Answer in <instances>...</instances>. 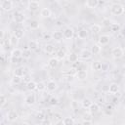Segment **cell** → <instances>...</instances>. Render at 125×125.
<instances>
[{"label":"cell","instance_id":"6da1fadb","mask_svg":"<svg viewBox=\"0 0 125 125\" xmlns=\"http://www.w3.org/2000/svg\"><path fill=\"white\" fill-rule=\"evenodd\" d=\"M125 12V8L120 3H114L110 7V13L114 16H121Z\"/></svg>","mask_w":125,"mask_h":125},{"label":"cell","instance_id":"7a4b0ae2","mask_svg":"<svg viewBox=\"0 0 125 125\" xmlns=\"http://www.w3.org/2000/svg\"><path fill=\"white\" fill-rule=\"evenodd\" d=\"M1 8L3 11H6V12H9V11H12L13 8H14V2L11 1V0H3L0 4Z\"/></svg>","mask_w":125,"mask_h":125},{"label":"cell","instance_id":"3957f363","mask_svg":"<svg viewBox=\"0 0 125 125\" xmlns=\"http://www.w3.org/2000/svg\"><path fill=\"white\" fill-rule=\"evenodd\" d=\"M123 55H124V50L120 47H115L111 50V56L114 59H120L123 57Z\"/></svg>","mask_w":125,"mask_h":125},{"label":"cell","instance_id":"277c9868","mask_svg":"<svg viewBox=\"0 0 125 125\" xmlns=\"http://www.w3.org/2000/svg\"><path fill=\"white\" fill-rule=\"evenodd\" d=\"M18 117H19V114H18L17 110H15V109H11L7 112V120L10 121V122H13V121L17 120Z\"/></svg>","mask_w":125,"mask_h":125},{"label":"cell","instance_id":"5b68a950","mask_svg":"<svg viewBox=\"0 0 125 125\" xmlns=\"http://www.w3.org/2000/svg\"><path fill=\"white\" fill-rule=\"evenodd\" d=\"M25 20V17H24V14L21 13V12H16L14 14V21L17 22V23H22Z\"/></svg>","mask_w":125,"mask_h":125},{"label":"cell","instance_id":"8992f818","mask_svg":"<svg viewBox=\"0 0 125 125\" xmlns=\"http://www.w3.org/2000/svg\"><path fill=\"white\" fill-rule=\"evenodd\" d=\"M109 41H110V37H109L108 35H106V34L101 35V36L99 37V39H98V43H99L100 46H104V45L108 44Z\"/></svg>","mask_w":125,"mask_h":125},{"label":"cell","instance_id":"52a82bcc","mask_svg":"<svg viewBox=\"0 0 125 125\" xmlns=\"http://www.w3.org/2000/svg\"><path fill=\"white\" fill-rule=\"evenodd\" d=\"M62 34H63V38L71 39L73 37V35H74V30L71 27H65L64 30L62 31Z\"/></svg>","mask_w":125,"mask_h":125},{"label":"cell","instance_id":"ba28073f","mask_svg":"<svg viewBox=\"0 0 125 125\" xmlns=\"http://www.w3.org/2000/svg\"><path fill=\"white\" fill-rule=\"evenodd\" d=\"M58 88V83L55 81V80H49L46 84V89L49 91V92H53L55 91L56 89Z\"/></svg>","mask_w":125,"mask_h":125},{"label":"cell","instance_id":"9c48e42d","mask_svg":"<svg viewBox=\"0 0 125 125\" xmlns=\"http://www.w3.org/2000/svg\"><path fill=\"white\" fill-rule=\"evenodd\" d=\"M24 102H25V104H26L27 105H32V104H34L35 102H36V97H35V95H34V94H29V95H27V96L25 97V99H24Z\"/></svg>","mask_w":125,"mask_h":125},{"label":"cell","instance_id":"30bf717a","mask_svg":"<svg viewBox=\"0 0 125 125\" xmlns=\"http://www.w3.org/2000/svg\"><path fill=\"white\" fill-rule=\"evenodd\" d=\"M91 57H92V53H91V50L89 49H83L80 52V58L83 60H89L91 59Z\"/></svg>","mask_w":125,"mask_h":125},{"label":"cell","instance_id":"8fae6325","mask_svg":"<svg viewBox=\"0 0 125 125\" xmlns=\"http://www.w3.org/2000/svg\"><path fill=\"white\" fill-rule=\"evenodd\" d=\"M40 7V3L38 1H29L27 4V8L30 11H36Z\"/></svg>","mask_w":125,"mask_h":125},{"label":"cell","instance_id":"7c38bea8","mask_svg":"<svg viewBox=\"0 0 125 125\" xmlns=\"http://www.w3.org/2000/svg\"><path fill=\"white\" fill-rule=\"evenodd\" d=\"M87 76H88V73H87V71L84 70V69H79V70L77 71V73H76V78H77L78 80H81V81L85 80V79L87 78Z\"/></svg>","mask_w":125,"mask_h":125},{"label":"cell","instance_id":"4fadbf2b","mask_svg":"<svg viewBox=\"0 0 125 125\" xmlns=\"http://www.w3.org/2000/svg\"><path fill=\"white\" fill-rule=\"evenodd\" d=\"M11 57L12 58H16V59H19V58L22 57V50H21L19 48L13 49L12 52H11Z\"/></svg>","mask_w":125,"mask_h":125},{"label":"cell","instance_id":"5bb4252c","mask_svg":"<svg viewBox=\"0 0 125 125\" xmlns=\"http://www.w3.org/2000/svg\"><path fill=\"white\" fill-rule=\"evenodd\" d=\"M119 91V85L117 83H111L108 86V92L110 94H116Z\"/></svg>","mask_w":125,"mask_h":125},{"label":"cell","instance_id":"9a60e30c","mask_svg":"<svg viewBox=\"0 0 125 125\" xmlns=\"http://www.w3.org/2000/svg\"><path fill=\"white\" fill-rule=\"evenodd\" d=\"M52 15V12L49 8H42L40 11V16L42 18H50Z\"/></svg>","mask_w":125,"mask_h":125},{"label":"cell","instance_id":"2e32d148","mask_svg":"<svg viewBox=\"0 0 125 125\" xmlns=\"http://www.w3.org/2000/svg\"><path fill=\"white\" fill-rule=\"evenodd\" d=\"M90 30L92 31L93 34H98L102 30V26L100 24H98V23H94V24H92L90 26Z\"/></svg>","mask_w":125,"mask_h":125},{"label":"cell","instance_id":"e0dca14e","mask_svg":"<svg viewBox=\"0 0 125 125\" xmlns=\"http://www.w3.org/2000/svg\"><path fill=\"white\" fill-rule=\"evenodd\" d=\"M48 65L49 67L51 68H56L58 65H59V60L57 58H51L49 61H48Z\"/></svg>","mask_w":125,"mask_h":125},{"label":"cell","instance_id":"ac0fdd59","mask_svg":"<svg viewBox=\"0 0 125 125\" xmlns=\"http://www.w3.org/2000/svg\"><path fill=\"white\" fill-rule=\"evenodd\" d=\"M85 5L90 9H94V8H97L99 6V1L98 0H88L85 3Z\"/></svg>","mask_w":125,"mask_h":125},{"label":"cell","instance_id":"d6986e66","mask_svg":"<svg viewBox=\"0 0 125 125\" xmlns=\"http://www.w3.org/2000/svg\"><path fill=\"white\" fill-rule=\"evenodd\" d=\"M14 75L15 76H19V77H22L24 75V67L23 66H19L14 70Z\"/></svg>","mask_w":125,"mask_h":125},{"label":"cell","instance_id":"ffe728a7","mask_svg":"<svg viewBox=\"0 0 125 125\" xmlns=\"http://www.w3.org/2000/svg\"><path fill=\"white\" fill-rule=\"evenodd\" d=\"M101 46L99 44H94L92 47H91V53L92 55H99L101 53Z\"/></svg>","mask_w":125,"mask_h":125},{"label":"cell","instance_id":"44dd1931","mask_svg":"<svg viewBox=\"0 0 125 125\" xmlns=\"http://www.w3.org/2000/svg\"><path fill=\"white\" fill-rule=\"evenodd\" d=\"M92 104H93V102H92L89 98H85V99H83V101H82V107H84V108H86V109H89L90 106L92 105Z\"/></svg>","mask_w":125,"mask_h":125},{"label":"cell","instance_id":"7402d4cb","mask_svg":"<svg viewBox=\"0 0 125 125\" xmlns=\"http://www.w3.org/2000/svg\"><path fill=\"white\" fill-rule=\"evenodd\" d=\"M77 35H78V38H80V39H86L88 37V30L85 28H81L78 31Z\"/></svg>","mask_w":125,"mask_h":125},{"label":"cell","instance_id":"603a6c76","mask_svg":"<svg viewBox=\"0 0 125 125\" xmlns=\"http://www.w3.org/2000/svg\"><path fill=\"white\" fill-rule=\"evenodd\" d=\"M52 38L55 39L56 41H61L62 38H63V34L62 31H55L53 34H52Z\"/></svg>","mask_w":125,"mask_h":125},{"label":"cell","instance_id":"cb8c5ba5","mask_svg":"<svg viewBox=\"0 0 125 125\" xmlns=\"http://www.w3.org/2000/svg\"><path fill=\"white\" fill-rule=\"evenodd\" d=\"M44 51H45L47 54H53V53L55 52V46H54L53 44L48 43V44L45 45V47H44Z\"/></svg>","mask_w":125,"mask_h":125},{"label":"cell","instance_id":"d4e9b609","mask_svg":"<svg viewBox=\"0 0 125 125\" xmlns=\"http://www.w3.org/2000/svg\"><path fill=\"white\" fill-rule=\"evenodd\" d=\"M26 87H27V89L29 91H34L37 88V83L35 81H33V80H29L27 82V84H26Z\"/></svg>","mask_w":125,"mask_h":125},{"label":"cell","instance_id":"484cf974","mask_svg":"<svg viewBox=\"0 0 125 125\" xmlns=\"http://www.w3.org/2000/svg\"><path fill=\"white\" fill-rule=\"evenodd\" d=\"M38 48V42L36 40H30L28 42V49L33 51V50H36Z\"/></svg>","mask_w":125,"mask_h":125},{"label":"cell","instance_id":"4316f807","mask_svg":"<svg viewBox=\"0 0 125 125\" xmlns=\"http://www.w3.org/2000/svg\"><path fill=\"white\" fill-rule=\"evenodd\" d=\"M68 61H69L70 62H72V63L77 62H78V55L75 54V53H70V54L68 55Z\"/></svg>","mask_w":125,"mask_h":125},{"label":"cell","instance_id":"83f0119b","mask_svg":"<svg viewBox=\"0 0 125 125\" xmlns=\"http://www.w3.org/2000/svg\"><path fill=\"white\" fill-rule=\"evenodd\" d=\"M92 68H93V70H95V71L101 70V69L103 68V63L100 62H94L92 63Z\"/></svg>","mask_w":125,"mask_h":125},{"label":"cell","instance_id":"f1b7e54d","mask_svg":"<svg viewBox=\"0 0 125 125\" xmlns=\"http://www.w3.org/2000/svg\"><path fill=\"white\" fill-rule=\"evenodd\" d=\"M99 109H100L99 104H96V103H93V104H92V105H91V106H90V108H89V111H90L91 113H97V112L99 111Z\"/></svg>","mask_w":125,"mask_h":125},{"label":"cell","instance_id":"f546056e","mask_svg":"<svg viewBox=\"0 0 125 125\" xmlns=\"http://www.w3.org/2000/svg\"><path fill=\"white\" fill-rule=\"evenodd\" d=\"M109 28H110V30L112 31V32H118L119 30H120V24L119 23H116V22H113V23H111L110 24V26H109Z\"/></svg>","mask_w":125,"mask_h":125},{"label":"cell","instance_id":"4dcf8cb0","mask_svg":"<svg viewBox=\"0 0 125 125\" xmlns=\"http://www.w3.org/2000/svg\"><path fill=\"white\" fill-rule=\"evenodd\" d=\"M58 60H63L65 58V51L62 50V49H60L58 52H57V57H56Z\"/></svg>","mask_w":125,"mask_h":125},{"label":"cell","instance_id":"1f68e13d","mask_svg":"<svg viewBox=\"0 0 125 125\" xmlns=\"http://www.w3.org/2000/svg\"><path fill=\"white\" fill-rule=\"evenodd\" d=\"M14 35H15L17 38L21 39V38L23 37V35H24V31H23V29H16L15 32H14Z\"/></svg>","mask_w":125,"mask_h":125},{"label":"cell","instance_id":"d6a6232c","mask_svg":"<svg viewBox=\"0 0 125 125\" xmlns=\"http://www.w3.org/2000/svg\"><path fill=\"white\" fill-rule=\"evenodd\" d=\"M19 40H20V39H19V38H17V37L13 34V35L10 37L9 42H10V44H11L12 46H17V45H18V43H19Z\"/></svg>","mask_w":125,"mask_h":125},{"label":"cell","instance_id":"836d02e7","mask_svg":"<svg viewBox=\"0 0 125 125\" xmlns=\"http://www.w3.org/2000/svg\"><path fill=\"white\" fill-rule=\"evenodd\" d=\"M29 26H30L31 29H37L39 27V21H36V20H32L29 22Z\"/></svg>","mask_w":125,"mask_h":125},{"label":"cell","instance_id":"e575fe53","mask_svg":"<svg viewBox=\"0 0 125 125\" xmlns=\"http://www.w3.org/2000/svg\"><path fill=\"white\" fill-rule=\"evenodd\" d=\"M30 57H31V50H29L28 48L24 49L22 51V58L23 59H29Z\"/></svg>","mask_w":125,"mask_h":125},{"label":"cell","instance_id":"d590c367","mask_svg":"<svg viewBox=\"0 0 125 125\" xmlns=\"http://www.w3.org/2000/svg\"><path fill=\"white\" fill-rule=\"evenodd\" d=\"M45 89H46V84H45L44 82L40 81V82H38V83H37V88H36V90H37V91L42 92V91H44Z\"/></svg>","mask_w":125,"mask_h":125},{"label":"cell","instance_id":"8d00e7d4","mask_svg":"<svg viewBox=\"0 0 125 125\" xmlns=\"http://www.w3.org/2000/svg\"><path fill=\"white\" fill-rule=\"evenodd\" d=\"M7 102H8V99H7V97L5 96V95H1L0 96V105H1V107H3L6 104H7Z\"/></svg>","mask_w":125,"mask_h":125},{"label":"cell","instance_id":"74e56055","mask_svg":"<svg viewBox=\"0 0 125 125\" xmlns=\"http://www.w3.org/2000/svg\"><path fill=\"white\" fill-rule=\"evenodd\" d=\"M63 123H64V125H73L74 124V120L71 117H65L63 119Z\"/></svg>","mask_w":125,"mask_h":125},{"label":"cell","instance_id":"f35d334b","mask_svg":"<svg viewBox=\"0 0 125 125\" xmlns=\"http://www.w3.org/2000/svg\"><path fill=\"white\" fill-rule=\"evenodd\" d=\"M12 83L13 84H16V85H18V84H20L21 83V77H19V76H13V78H12Z\"/></svg>","mask_w":125,"mask_h":125},{"label":"cell","instance_id":"ab89813d","mask_svg":"<svg viewBox=\"0 0 125 125\" xmlns=\"http://www.w3.org/2000/svg\"><path fill=\"white\" fill-rule=\"evenodd\" d=\"M36 118H38L39 120H44L45 119V114H44V112L43 111H39V112H37V114H36Z\"/></svg>","mask_w":125,"mask_h":125},{"label":"cell","instance_id":"60d3db41","mask_svg":"<svg viewBox=\"0 0 125 125\" xmlns=\"http://www.w3.org/2000/svg\"><path fill=\"white\" fill-rule=\"evenodd\" d=\"M58 99L57 98H51L50 99V104H52V105H56V104H58Z\"/></svg>","mask_w":125,"mask_h":125},{"label":"cell","instance_id":"b9f144b4","mask_svg":"<svg viewBox=\"0 0 125 125\" xmlns=\"http://www.w3.org/2000/svg\"><path fill=\"white\" fill-rule=\"evenodd\" d=\"M77 71H78V70H77L76 68L72 67V68H70V69H69V71H68V74H69V75H76Z\"/></svg>","mask_w":125,"mask_h":125},{"label":"cell","instance_id":"7bdbcfd3","mask_svg":"<svg viewBox=\"0 0 125 125\" xmlns=\"http://www.w3.org/2000/svg\"><path fill=\"white\" fill-rule=\"evenodd\" d=\"M41 125H51L52 123H51V121L49 120V119H47V118H45L44 120H42L41 121V123H40Z\"/></svg>","mask_w":125,"mask_h":125},{"label":"cell","instance_id":"ee69618b","mask_svg":"<svg viewBox=\"0 0 125 125\" xmlns=\"http://www.w3.org/2000/svg\"><path fill=\"white\" fill-rule=\"evenodd\" d=\"M81 125H93V123H92V121L91 120H83V122H82V124Z\"/></svg>","mask_w":125,"mask_h":125},{"label":"cell","instance_id":"f6af8a7d","mask_svg":"<svg viewBox=\"0 0 125 125\" xmlns=\"http://www.w3.org/2000/svg\"><path fill=\"white\" fill-rule=\"evenodd\" d=\"M51 38H52V35L50 33H45L44 34V39L45 40H50Z\"/></svg>","mask_w":125,"mask_h":125},{"label":"cell","instance_id":"bcb514c9","mask_svg":"<svg viewBox=\"0 0 125 125\" xmlns=\"http://www.w3.org/2000/svg\"><path fill=\"white\" fill-rule=\"evenodd\" d=\"M0 33H1V36H0V39H1V41H4V36H5V31H4V30H0Z\"/></svg>","mask_w":125,"mask_h":125},{"label":"cell","instance_id":"7dc6e473","mask_svg":"<svg viewBox=\"0 0 125 125\" xmlns=\"http://www.w3.org/2000/svg\"><path fill=\"white\" fill-rule=\"evenodd\" d=\"M56 125H64L63 120H59V121H57V124H56Z\"/></svg>","mask_w":125,"mask_h":125},{"label":"cell","instance_id":"c3c4849f","mask_svg":"<svg viewBox=\"0 0 125 125\" xmlns=\"http://www.w3.org/2000/svg\"><path fill=\"white\" fill-rule=\"evenodd\" d=\"M21 125H30V124H29V123H27V122H22Z\"/></svg>","mask_w":125,"mask_h":125},{"label":"cell","instance_id":"681fc988","mask_svg":"<svg viewBox=\"0 0 125 125\" xmlns=\"http://www.w3.org/2000/svg\"><path fill=\"white\" fill-rule=\"evenodd\" d=\"M34 125H41V124H39V123H36V124H34Z\"/></svg>","mask_w":125,"mask_h":125},{"label":"cell","instance_id":"f907efd6","mask_svg":"<svg viewBox=\"0 0 125 125\" xmlns=\"http://www.w3.org/2000/svg\"><path fill=\"white\" fill-rule=\"evenodd\" d=\"M1 125H5V124H4V123H2V124H1Z\"/></svg>","mask_w":125,"mask_h":125},{"label":"cell","instance_id":"816d5d0a","mask_svg":"<svg viewBox=\"0 0 125 125\" xmlns=\"http://www.w3.org/2000/svg\"><path fill=\"white\" fill-rule=\"evenodd\" d=\"M124 88H125V82H124Z\"/></svg>","mask_w":125,"mask_h":125}]
</instances>
